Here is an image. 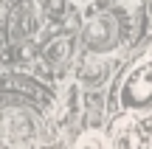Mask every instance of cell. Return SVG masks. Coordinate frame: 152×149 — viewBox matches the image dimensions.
<instances>
[{"mask_svg": "<svg viewBox=\"0 0 152 149\" xmlns=\"http://www.w3.org/2000/svg\"><path fill=\"white\" fill-rule=\"evenodd\" d=\"M118 104L127 113H149L152 110V59L141 62L118 90Z\"/></svg>", "mask_w": 152, "mask_h": 149, "instance_id": "1", "label": "cell"}, {"mask_svg": "<svg viewBox=\"0 0 152 149\" xmlns=\"http://www.w3.org/2000/svg\"><path fill=\"white\" fill-rule=\"evenodd\" d=\"M82 34H85V45L96 56L110 54V51H115V45H118V23L110 14H99V17H93V20H87V25H85Z\"/></svg>", "mask_w": 152, "mask_h": 149, "instance_id": "2", "label": "cell"}, {"mask_svg": "<svg viewBox=\"0 0 152 149\" xmlns=\"http://www.w3.org/2000/svg\"><path fill=\"white\" fill-rule=\"evenodd\" d=\"M107 76H110V62L102 59V56H93L79 68V82L85 87H99V84L107 82Z\"/></svg>", "mask_w": 152, "mask_h": 149, "instance_id": "3", "label": "cell"}, {"mask_svg": "<svg viewBox=\"0 0 152 149\" xmlns=\"http://www.w3.org/2000/svg\"><path fill=\"white\" fill-rule=\"evenodd\" d=\"M65 51H68V39H56V42H51L48 48H45V62L59 65V62L65 59Z\"/></svg>", "mask_w": 152, "mask_h": 149, "instance_id": "4", "label": "cell"}, {"mask_svg": "<svg viewBox=\"0 0 152 149\" xmlns=\"http://www.w3.org/2000/svg\"><path fill=\"white\" fill-rule=\"evenodd\" d=\"M76 149H104V144L96 138V135H85V138L79 141V146Z\"/></svg>", "mask_w": 152, "mask_h": 149, "instance_id": "5", "label": "cell"}, {"mask_svg": "<svg viewBox=\"0 0 152 149\" xmlns=\"http://www.w3.org/2000/svg\"><path fill=\"white\" fill-rule=\"evenodd\" d=\"M73 3H79V6H85V3H90V0H73Z\"/></svg>", "mask_w": 152, "mask_h": 149, "instance_id": "6", "label": "cell"}, {"mask_svg": "<svg viewBox=\"0 0 152 149\" xmlns=\"http://www.w3.org/2000/svg\"><path fill=\"white\" fill-rule=\"evenodd\" d=\"M113 3H121V0H113Z\"/></svg>", "mask_w": 152, "mask_h": 149, "instance_id": "7", "label": "cell"}]
</instances>
